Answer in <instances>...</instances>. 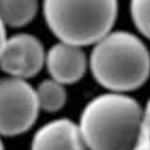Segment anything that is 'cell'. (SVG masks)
<instances>
[{
  "instance_id": "obj_11",
  "label": "cell",
  "mask_w": 150,
  "mask_h": 150,
  "mask_svg": "<svg viewBox=\"0 0 150 150\" xmlns=\"http://www.w3.org/2000/svg\"><path fill=\"white\" fill-rule=\"evenodd\" d=\"M142 117L146 121H148V122L150 123V98L148 99L147 104H146L144 108H143V115H142Z\"/></svg>"
},
{
  "instance_id": "obj_6",
  "label": "cell",
  "mask_w": 150,
  "mask_h": 150,
  "mask_svg": "<svg viewBox=\"0 0 150 150\" xmlns=\"http://www.w3.org/2000/svg\"><path fill=\"white\" fill-rule=\"evenodd\" d=\"M45 66L51 79L62 85H71L83 78L88 62L81 47L59 42L47 50Z\"/></svg>"
},
{
  "instance_id": "obj_4",
  "label": "cell",
  "mask_w": 150,
  "mask_h": 150,
  "mask_svg": "<svg viewBox=\"0 0 150 150\" xmlns=\"http://www.w3.org/2000/svg\"><path fill=\"white\" fill-rule=\"evenodd\" d=\"M41 111L36 89L24 79L6 77L0 83V132L15 137L30 130Z\"/></svg>"
},
{
  "instance_id": "obj_1",
  "label": "cell",
  "mask_w": 150,
  "mask_h": 150,
  "mask_svg": "<svg viewBox=\"0 0 150 150\" xmlns=\"http://www.w3.org/2000/svg\"><path fill=\"white\" fill-rule=\"evenodd\" d=\"M142 115L143 107L137 99L110 91L86 104L78 127L88 150H132Z\"/></svg>"
},
{
  "instance_id": "obj_5",
  "label": "cell",
  "mask_w": 150,
  "mask_h": 150,
  "mask_svg": "<svg viewBox=\"0 0 150 150\" xmlns=\"http://www.w3.org/2000/svg\"><path fill=\"white\" fill-rule=\"evenodd\" d=\"M46 53L36 36L21 33L1 43V69L8 77L28 79L36 76L45 64Z\"/></svg>"
},
{
  "instance_id": "obj_9",
  "label": "cell",
  "mask_w": 150,
  "mask_h": 150,
  "mask_svg": "<svg viewBox=\"0 0 150 150\" xmlns=\"http://www.w3.org/2000/svg\"><path fill=\"white\" fill-rule=\"evenodd\" d=\"M40 108L44 112L54 113L60 111L67 102V91L64 85L53 79H45L36 88Z\"/></svg>"
},
{
  "instance_id": "obj_2",
  "label": "cell",
  "mask_w": 150,
  "mask_h": 150,
  "mask_svg": "<svg viewBox=\"0 0 150 150\" xmlns=\"http://www.w3.org/2000/svg\"><path fill=\"white\" fill-rule=\"evenodd\" d=\"M91 75L111 93L125 94L141 87L150 76V52L137 35L114 30L94 45Z\"/></svg>"
},
{
  "instance_id": "obj_7",
  "label": "cell",
  "mask_w": 150,
  "mask_h": 150,
  "mask_svg": "<svg viewBox=\"0 0 150 150\" xmlns=\"http://www.w3.org/2000/svg\"><path fill=\"white\" fill-rule=\"evenodd\" d=\"M30 150H88L78 124L69 119H57L34 133Z\"/></svg>"
},
{
  "instance_id": "obj_10",
  "label": "cell",
  "mask_w": 150,
  "mask_h": 150,
  "mask_svg": "<svg viewBox=\"0 0 150 150\" xmlns=\"http://www.w3.org/2000/svg\"><path fill=\"white\" fill-rule=\"evenodd\" d=\"M130 14L138 30L150 40V1L133 0L130 4Z\"/></svg>"
},
{
  "instance_id": "obj_8",
  "label": "cell",
  "mask_w": 150,
  "mask_h": 150,
  "mask_svg": "<svg viewBox=\"0 0 150 150\" xmlns=\"http://www.w3.org/2000/svg\"><path fill=\"white\" fill-rule=\"evenodd\" d=\"M38 9L34 0H1V25L8 27H22L33 21Z\"/></svg>"
},
{
  "instance_id": "obj_3",
  "label": "cell",
  "mask_w": 150,
  "mask_h": 150,
  "mask_svg": "<svg viewBox=\"0 0 150 150\" xmlns=\"http://www.w3.org/2000/svg\"><path fill=\"white\" fill-rule=\"evenodd\" d=\"M42 11L46 25L60 42L83 47L95 45L112 32L119 4L114 0H46Z\"/></svg>"
}]
</instances>
